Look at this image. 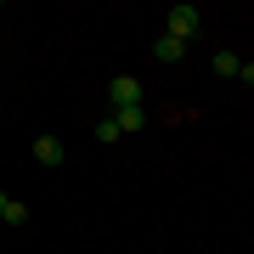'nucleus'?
I'll use <instances>...</instances> for the list:
<instances>
[{"instance_id": "3", "label": "nucleus", "mask_w": 254, "mask_h": 254, "mask_svg": "<svg viewBox=\"0 0 254 254\" xmlns=\"http://www.w3.org/2000/svg\"><path fill=\"white\" fill-rule=\"evenodd\" d=\"M0 226H28V203L11 198V192H0Z\"/></svg>"}, {"instance_id": "6", "label": "nucleus", "mask_w": 254, "mask_h": 254, "mask_svg": "<svg viewBox=\"0 0 254 254\" xmlns=\"http://www.w3.org/2000/svg\"><path fill=\"white\" fill-rule=\"evenodd\" d=\"M113 125H119V136H136V130L147 125V108H125V113H113Z\"/></svg>"}, {"instance_id": "5", "label": "nucleus", "mask_w": 254, "mask_h": 254, "mask_svg": "<svg viewBox=\"0 0 254 254\" xmlns=\"http://www.w3.org/2000/svg\"><path fill=\"white\" fill-rule=\"evenodd\" d=\"M153 57H158V63H181L187 46H181V40H170V34H158V40H153Z\"/></svg>"}, {"instance_id": "4", "label": "nucleus", "mask_w": 254, "mask_h": 254, "mask_svg": "<svg viewBox=\"0 0 254 254\" xmlns=\"http://www.w3.org/2000/svg\"><path fill=\"white\" fill-rule=\"evenodd\" d=\"M34 158L46 164V170H57V164H63L68 153H63V141H57V136H40V141H34Z\"/></svg>"}, {"instance_id": "8", "label": "nucleus", "mask_w": 254, "mask_h": 254, "mask_svg": "<svg viewBox=\"0 0 254 254\" xmlns=\"http://www.w3.org/2000/svg\"><path fill=\"white\" fill-rule=\"evenodd\" d=\"M96 141H119V125H113V113H108V119H96Z\"/></svg>"}, {"instance_id": "2", "label": "nucleus", "mask_w": 254, "mask_h": 254, "mask_svg": "<svg viewBox=\"0 0 254 254\" xmlns=\"http://www.w3.org/2000/svg\"><path fill=\"white\" fill-rule=\"evenodd\" d=\"M108 102H113L119 113H125V108H141V85L130 79V73H119V79L108 85Z\"/></svg>"}, {"instance_id": "1", "label": "nucleus", "mask_w": 254, "mask_h": 254, "mask_svg": "<svg viewBox=\"0 0 254 254\" xmlns=\"http://www.w3.org/2000/svg\"><path fill=\"white\" fill-rule=\"evenodd\" d=\"M198 28H203V11H198V6H175V11H170V28H164V34L187 46V40L198 34Z\"/></svg>"}, {"instance_id": "7", "label": "nucleus", "mask_w": 254, "mask_h": 254, "mask_svg": "<svg viewBox=\"0 0 254 254\" xmlns=\"http://www.w3.org/2000/svg\"><path fill=\"white\" fill-rule=\"evenodd\" d=\"M209 68H215L220 79H237V68H243V57H232V51H215V57H209Z\"/></svg>"}]
</instances>
